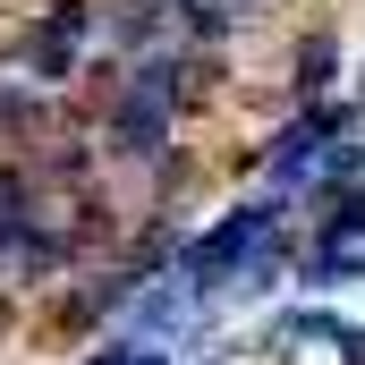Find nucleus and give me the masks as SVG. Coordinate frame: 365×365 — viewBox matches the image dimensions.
Listing matches in <instances>:
<instances>
[{
  "label": "nucleus",
  "instance_id": "1",
  "mask_svg": "<svg viewBox=\"0 0 365 365\" xmlns=\"http://www.w3.org/2000/svg\"><path fill=\"white\" fill-rule=\"evenodd\" d=\"M331 230L349 238V230H365V195H340V212H331Z\"/></svg>",
  "mask_w": 365,
  "mask_h": 365
},
{
  "label": "nucleus",
  "instance_id": "2",
  "mask_svg": "<svg viewBox=\"0 0 365 365\" xmlns=\"http://www.w3.org/2000/svg\"><path fill=\"white\" fill-rule=\"evenodd\" d=\"M93 365H162V349H102Z\"/></svg>",
  "mask_w": 365,
  "mask_h": 365
}]
</instances>
